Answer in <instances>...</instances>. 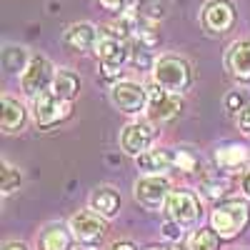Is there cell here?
Returning a JSON list of instances; mask_svg holds the SVG:
<instances>
[{"label": "cell", "instance_id": "cell-27", "mask_svg": "<svg viewBox=\"0 0 250 250\" xmlns=\"http://www.w3.org/2000/svg\"><path fill=\"white\" fill-rule=\"evenodd\" d=\"M183 233H185V228L183 225H178L175 220H165L163 223V235L168 238V240H183Z\"/></svg>", "mask_w": 250, "mask_h": 250}, {"label": "cell", "instance_id": "cell-5", "mask_svg": "<svg viewBox=\"0 0 250 250\" xmlns=\"http://www.w3.org/2000/svg\"><path fill=\"white\" fill-rule=\"evenodd\" d=\"M95 58L103 65L108 75L110 73H118L125 62L130 60V50H128V43L115 35V30H108V28H100V38H98V45H95Z\"/></svg>", "mask_w": 250, "mask_h": 250}, {"label": "cell", "instance_id": "cell-17", "mask_svg": "<svg viewBox=\"0 0 250 250\" xmlns=\"http://www.w3.org/2000/svg\"><path fill=\"white\" fill-rule=\"evenodd\" d=\"M28 120V108L13 95H3L0 100V125H3L5 133H18L25 128Z\"/></svg>", "mask_w": 250, "mask_h": 250}, {"label": "cell", "instance_id": "cell-3", "mask_svg": "<svg viewBox=\"0 0 250 250\" xmlns=\"http://www.w3.org/2000/svg\"><path fill=\"white\" fill-rule=\"evenodd\" d=\"M165 215L168 220H175L183 228H193L203 218V203L200 195L190 188H178L170 193L168 203H165Z\"/></svg>", "mask_w": 250, "mask_h": 250}, {"label": "cell", "instance_id": "cell-19", "mask_svg": "<svg viewBox=\"0 0 250 250\" xmlns=\"http://www.w3.org/2000/svg\"><path fill=\"white\" fill-rule=\"evenodd\" d=\"M70 240H73L70 228L53 223L38 235V250H70Z\"/></svg>", "mask_w": 250, "mask_h": 250}, {"label": "cell", "instance_id": "cell-25", "mask_svg": "<svg viewBox=\"0 0 250 250\" xmlns=\"http://www.w3.org/2000/svg\"><path fill=\"white\" fill-rule=\"evenodd\" d=\"M200 168V158L188 150V148H178L175 150V170H183V173H195Z\"/></svg>", "mask_w": 250, "mask_h": 250}, {"label": "cell", "instance_id": "cell-13", "mask_svg": "<svg viewBox=\"0 0 250 250\" xmlns=\"http://www.w3.org/2000/svg\"><path fill=\"white\" fill-rule=\"evenodd\" d=\"M225 70L235 83L250 85V38L235 40L225 50Z\"/></svg>", "mask_w": 250, "mask_h": 250}, {"label": "cell", "instance_id": "cell-31", "mask_svg": "<svg viewBox=\"0 0 250 250\" xmlns=\"http://www.w3.org/2000/svg\"><path fill=\"white\" fill-rule=\"evenodd\" d=\"M240 188H243V193L250 198V168L243 173V178H240Z\"/></svg>", "mask_w": 250, "mask_h": 250}, {"label": "cell", "instance_id": "cell-10", "mask_svg": "<svg viewBox=\"0 0 250 250\" xmlns=\"http://www.w3.org/2000/svg\"><path fill=\"white\" fill-rule=\"evenodd\" d=\"M110 103L125 115H138L145 113L148 105V88H143L135 80H118L110 88Z\"/></svg>", "mask_w": 250, "mask_h": 250}, {"label": "cell", "instance_id": "cell-6", "mask_svg": "<svg viewBox=\"0 0 250 250\" xmlns=\"http://www.w3.org/2000/svg\"><path fill=\"white\" fill-rule=\"evenodd\" d=\"M33 120L40 130H48V128H55L60 125L65 118H70V103L60 100L53 90H45L33 98Z\"/></svg>", "mask_w": 250, "mask_h": 250}, {"label": "cell", "instance_id": "cell-23", "mask_svg": "<svg viewBox=\"0 0 250 250\" xmlns=\"http://www.w3.org/2000/svg\"><path fill=\"white\" fill-rule=\"evenodd\" d=\"M223 238L213 230V228H200L188 240V250H220Z\"/></svg>", "mask_w": 250, "mask_h": 250}, {"label": "cell", "instance_id": "cell-33", "mask_svg": "<svg viewBox=\"0 0 250 250\" xmlns=\"http://www.w3.org/2000/svg\"><path fill=\"white\" fill-rule=\"evenodd\" d=\"M148 250H165V248H160V245H150Z\"/></svg>", "mask_w": 250, "mask_h": 250}, {"label": "cell", "instance_id": "cell-2", "mask_svg": "<svg viewBox=\"0 0 250 250\" xmlns=\"http://www.w3.org/2000/svg\"><path fill=\"white\" fill-rule=\"evenodd\" d=\"M153 85L183 95L193 85V68L190 62L180 55H160L153 62Z\"/></svg>", "mask_w": 250, "mask_h": 250}, {"label": "cell", "instance_id": "cell-26", "mask_svg": "<svg viewBox=\"0 0 250 250\" xmlns=\"http://www.w3.org/2000/svg\"><path fill=\"white\" fill-rule=\"evenodd\" d=\"M95 3L103 8V10H108V13H130L135 5H138V0H95Z\"/></svg>", "mask_w": 250, "mask_h": 250}, {"label": "cell", "instance_id": "cell-11", "mask_svg": "<svg viewBox=\"0 0 250 250\" xmlns=\"http://www.w3.org/2000/svg\"><path fill=\"white\" fill-rule=\"evenodd\" d=\"M235 3L233 0H210L205 3L203 13H200V20H203V28L213 35H225L235 25Z\"/></svg>", "mask_w": 250, "mask_h": 250}, {"label": "cell", "instance_id": "cell-7", "mask_svg": "<svg viewBox=\"0 0 250 250\" xmlns=\"http://www.w3.org/2000/svg\"><path fill=\"white\" fill-rule=\"evenodd\" d=\"M183 113V98L175 93H168L158 85L148 90V105H145V118L148 123L163 125V123H173Z\"/></svg>", "mask_w": 250, "mask_h": 250}, {"label": "cell", "instance_id": "cell-4", "mask_svg": "<svg viewBox=\"0 0 250 250\" xmlns=\"http://www.w3.org/2000/svg\"><path fill=\"white\" fill-rule=\"evenodd\" d=\"M173 193L170 180L165 175H140L133 185V198L143 210H165V203H168Z\"/></svg>", "mask_w": 250, "mask_h": 250}, {"label": "cell", "instance_id": "cell-32", "mask_svg": "<svg viewBox=\"0 0 250 250\" xmlns=\"http://www.w3.org/2000/svg\"><path fill=\"white\" fill-rule=\"evenodd\" d=\"M3 250H28V245H25V243H20V240H13V243H5Z\"/></svg>", "mask_w": 250, "mask_h": 250}, {"label": "cell", "instance_id": "cell-24", "mask_svg": "<svg viewBox=\"0 0 250 250\" xmlns=\"http://www.w3.org/2000/svg\"><path fill=\"white\" fill-rule=\"evenodd\" d=\"M20 185H23V173H20L15 165L3 160V165H0V193L13 195L15 190H20Z\"/></svg>", "mask_w": 250, "mask_h": 250}, {"label": "cell", "instance_id": "cell-9", "mask_svg": "<svg viewBox=\"0 0 250 250\" xmlns=\"http://www.w3.org/2000/svg\"><path fill=\"white\" fill-rule=\"evenodd\" d=\"M55 70L53 62L45 58V55H33L30 65L25 68V73L20 75V88H23V93L33 100L35 95L45 93L53 88V80H55Z\"/></svg>", "mask_w": 250, "mask_h": 250}, {"label": "cell", "instance_id": "cell-20", "mask_svg": "<svg viewBox=\"0 0 250 250\" xmlns=\"http://www.w3.org/2000/svg\"><path fill=\"white\" fill-rule=\"evenodd\" d=\"M60 100L73 103L80 93V75L70 68H58L55 70V80H53V88H50Z\"/></svg>", "mask_w": 250, "mask_h": 250}, {"label": "cell", "instance_id": "cell-12", "mask_svg": "<svg viewBox=\"0 0 250 250\" xmlns=\"http://www.w3.org/2000/svg\"><path fill=\"white\" fill-rule=\"evenodd\" d=\"M153 140H155L153 123H145V120L128 123V125L120 130V148H123L125 155H130V158H138V155H143L145 150H150Z\"/></svg>", "mask_w": 250, "mask_h": 250}, {"label": "cell", "instance_id": "cell-1", "mask_svg": "<svg viewBox=\"0 0 250 250\" xmlns=\"http://www.w3.org/2000/svg\"><path fill=\"white\" fill-rule=\"evenodd\" d=\"M248 225H250V205L243 198L220 200L210 213V228L223 240L238 238L240 233H245Z\"/></svg>", "mask_w": 250, "mask_h": 250}, {"label": "cell", "instance_id": "cell-15", "mask_svg": "<svg viewBox=\"0 0 250 250\" xmlns=\"http://www.w3.org/2000/svg\"><path fill=\"white\" fill-rule=\"evenodd\" d=\"M135 165L143 175H165L175 170V148H150L135 158Z\"/></svg>", "mask_w": 250, "mask_h": 250}, {"label": "cell", "instance_id": "cell-16", "mask_svg": "<svg viewBox=\"0 0 250 250\" xmlns=\"http://www.w3.org/2000/svg\"><path fill=\"white\" fill-rule=\"evenodd\" d=\"M88 203H90V210H95L98 215H103L105 220L115 218L120 213V205H123L120 193L115 190L113 185H98L95 190L90 193V200Z\"/></svg>", "mask_w": 250, "mask_h": 250}, {"label": "cell", "instance_id": "cell-18", "mask_svg": "<svg viewBox=\"0 0 250 250\" xmlns=\"http://www.w3.org/2000/svg\"><path fill=\"white\" fill-rule=\"evenodd\" d=\"M213 158H215V165H218L223 173H233V170L243 168V165L248 163L250 153H248L245 145L233 143V145H223V148H218L213 153Z\"/></svg>", "mask_w": 250, "mask_h": 250}, {"label": "cell", "instance_id": "cell-29", "mask_svg": "<svg viewBox=\"0 0 250 250\" xmlns=\"http://www.w3.org/2000/svg\"><path fill=\"white\" fill-rule=\"evenodd\" d=\"M238 128H240L243 133H248V135H250V105H248V108H243V110L238 113Z\"/></svg>", "mask_w": 250, "mask_h": 250}, {"label": "cell", "instance_id": "cell-8", "mask_svg": "<svg viewBox=\"0 0 250 250\" xmlns=\"http://www.w3.org/2000/svg\"><path fill=\"white\" fill-rule=\"evenodd\" d=\"M68 228L73 230V238L80 243V245H85V248H95L103 238H105L108 233V220L98 215L95 210H80L70 218Z\"/></svg>", "mask_w": 250, "mask_h": 250}, {"label": "cell", "instance_id": "cell-21", "mask_svg": "<svg viewBox=\"0 0 250 250\" xmlns=\"http://www.w3.org/2000/svg\"><path fill=\"white\" fill-rule=\"evenodd\" d=\"M200 190L208 198L220 200V198H225L228 193H230V180H228V175L220 168L203 170V175H200Z\"/></svg>", "mask_w": 250, "mask_h": 250}, {"label": "cell", "instance_id": "cell-14", "mask_svg": "<svg viewBox=\"0 0 250 250\" xmlns=\"http://www.w3.org/2000/svg\"><path fill=\"white\" fill-rule=\"evenodd\" d=\"M98 38H100V28H95L93 23H73L65 28L60 40L70 53H88L95 50Z\"/></svg>", "mask_w": 250, "mask_h": 250}, {"label": "cell", "instance_id": "cell-28", "mask_svg": "<svg viewBox=\"0 0 250 250\" xmlns=\"http://www.w3.org/2000/svg\"><path fill=\"white\" fill-rule=\"evenodd\" d=\"M225 105H228V110H233V113L235 110H243V95L238 90H233L230 95L225 98Z\"/></svg>", "mask_w": 250, "mask_h": 250}, {"label": "cell", "instance_id": "cell-22", "mask_svg": "<svg viewBox=\"0 0 250 250\" xmlns=\"http://www.w3.org/2000/svg\"><path fill=\"white\" fill-rule=\"evenodd\" d=\"M30 60L33 58L28 55V50L23 45H8L0 53V65H3V70L10 73V75H23L25 68L30 65Z\"/></svg>", "mask_w": 250, "mask_h": 250}, {"label": "cell", "instance_id": "cell-30", "mask_svg": "<svg viewBox=\"0 0 250 250\" xmlns=\"http://www.w3.org/2000/svg\"><path fill=\"white\" fill-rule=\"evenodd\" d=\"M108 250H138V245L133 240H115Z\"/></svg>", "mask_w": 250, "mask_h": 250}]
</instances>
